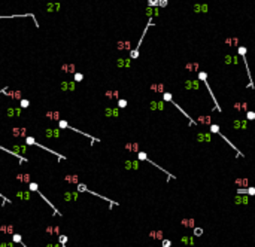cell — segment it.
<instances>
[{"mask_svg": "<svg viewBox=\"0 0 255 247\" xmlns=\"http://www.w3.org/2000/svg\"><path fill=\"white\" fill-rule=\"evenodd\" d=\"M237 54L243 58V64H245V67H246V73H248V79H249V88H255V85H254V80H252V75H251V70H249V66H248V61H246V48L245 46H239L237 48Z\"/></svg>", "mask_w": 255, "mask_h": 247, "instance_id": "6da1fadb", "label": "cell"}, {"mask_svg": "<svg viewBox=\"0 0 255 247\" xmlns=\"http://www.w3.org/2000/svg\"><path fill=\"white\" fill-rule=\"evenodd\" d=\"M197 79H198L200 82H204V85H206V88H207V91H209V94H210V97H212V100H213V103H215V109L221 112V106H219L218 100L215 98V95H213V92H212V89H210V86H209V83H207V73H206V72H198V77H197Z\"/></svg>", "mask_w": 255, "mask_h": 247, "instance_id": "7a4b0ae2", "label": "cell"}, {"mask_svg": "<svg viewBox=\"0 0 255 247\" xmlns=\"http://www.w3.org/2000/svg\"><path fill=\"white\" fill-rule=\"evenodd\" d=\"M209 127H210V134H218L219 137H222V139H224V140H225V142H227L230 146H231V149H234V151L237 152V155H239V156H245V155H243V153H242V152H240V151H239V149H237V148H236L233 143H231V140H228V139H227V137H225V136H224L221 131H219V127L216 125V124H210Z\"/></svg>", "mask_w": 255, "mask_h": 247, "instance_id": "3957f363", "label": "cell"}, {"mask_svg": "<svg viewBox=\"0 0 255 247\" xmlns=\"http://www.w3.org/2000/svg\"><path fill=\"white\" fill-rule=\"evenodd\" d=\"M11 151L20 158V162H21V164H23V162H27V159L23 158V153H27V151H29V146H27V145H14Z\"/></svg>", "mask_w": 255, "mask_h": 247, "instance_id": "277c9868", "label": "cell"}, {"mask_svg": "<svg viewBox=\"0 0 255 247\" xmlns=\"http://www.w3.org/2000/svg\"><path fill=\"white\" fill-rule=\"evenodd\" d=\"M124 168L127 171H137L140 168V161L139 159H129L124 161Z\"/></svg>", "mask_w": 255, "mask_h": 247, "instance_id": "5b68a950", "label": "cell"}, {"mask_svg": "<svg viewBox=\"0 0 255 247\" xmlns=\"http://www.w3.org/2000/svg\"><path fill=\"white\" fill-rule=\"evenodd\" d=\"M3 92H5L6 95H9L12 100H15V101H21V100H23V92H21L20 89H11V91H8V88H5Z\"/></svg>", "mask_w": 255, "mask_h": 247, "instance_id": "8992f818", "label": "cell"}, {"mask_svg": "<svg viewBox=\"0 0 255 247\" xmlns=\"http://www.w3.org/2000/svg\"><path fill=\"white\" fill-rule=\"evenodd\" d=\"M184 88L185 89H198L200 88V80L195 77V79H187L184 82Z\"/></svg>", "mask_w": 255, "mask_h": 247, "instance_id": "52a82bcc", "label": "cell"}, {"mask_svg": "<svg viewBox=\"0 0 255 247\" xmlns=\"http://www.w3.org/2000/svg\"><path fill=\"white\" fill-rule=\"evenodd\" d=\"M11 134H12L14 137H24V139L29 137V136H27V128H26V127H15V128L11 130Z\"/></svg>", "mask_w": 255, "mask_h": 247, "instance_id": "ba28073f", "label": "cell"}, {"mask_svg": "<svg viewBox=\"0 0 255 247\" xmlns=\"http://www.w3.org/2000/svg\"><path fill=\"white\" fill-rule=\"evenodd\" d=\"M61 91H75L76 89V82L75 80H63L60 83Z\"/></svg>", "mask_w": 255, "mask_h": 247, "instance_id": "9c48e42d", "label": "cell"}, {"mask_svg": "<svg viewBox=\"0 0 255 247\" xmlns=\"http://www.w3.org/2000/svg\"><path fill=\"white\" fill-rule=\"evenodd\" d=\"M45 118L48 121H52V122H60L61 121V113L57 112V110H49L45 113Z\"/></svg>", "mask_w": 255, "mask_h": 247, "instance_id": "30bf717a", "label": "cell"}, {"mask_svg": "<svg viewBox=\"0 0 255 247\" xmlns=\"http://www.w3.org/2000/svg\"><path fill=\"white\" fill-rule=\"evenodd\" d=\"M210 140H212L210 133H197L195 134V142H198V143H209Z\"/></svg>", "mask_w": 255, "mask_h": 247, "instance_id": "8fae6325", "label": "cell"}, {"mask_svg": "<svg viewBox=\"0 0 255 247\" xmlns=\"http://www.w3.org/2000/svg\"><path fill=\"white\" fill-rule=\"evenodd\" d=\"M17 180L21 182L23 185H30L32 183V174L30 173H18L17 174Z\"/></svg>", "mask_w": 255, "mask_h": 247, "instance_id": "7c38bea8", "label": "cell"}, {"mask_svg": "<svg viewBox=\"0 0 255 247\" xmlns=\"http://www.w3.org/2000/svg\"><path fill=\"white\" fill-rule=\"evenodd\" d=\"M6 115H8V118H20L23 115V109L21 107H9L6 110Z\"/></svg>", "mask_w": 255, "mask_h": 247, "instance_id": "4fadbf2b", "label": "cell"}, {"mask_svg": "<svg viewBox=\"0 0 255 247\" xmlns=\"http://www.w3.org/2000/svg\"><path fill=\"white\" fill-rule=\"evenodd\" d=\"M233 128H234V130H248V121L234 119V121H233Z\"/></svg>", "mask_w": 255, "mask_h": 247, "instance_id": "5bb4252c", "label": "cell"}, {"mask_svg": "<svg viewBox=\"0 0 255 247\" xmlns=\"http://www.w3.org/2000/svg\"><path fill=\"white\" fill-rule=\"evenodd\" d=\"M45 136H46L48 139H58V137H60V128H54V127L46 128V130H45Z\"/></svg>", "mask_w": 255, "mask_h": 247, "instance_id": "9a60e30c", "label": "cell"}, {"mask_svg": "<svg viewBox=\"0 0 255 247\" xmlns=\"http://www.w3.org/2000/svg\"><path fill=\"white\" fill-rule=\"evenodd\" d=\"M234 204H237V205H248L249 204V197L248 195H236L234 197Z\"/></svg>", "mask_w": 255, "mask_h": 247, "instance_id": "2e32d148", "label": "cell"}, {"mask_svg": "<svg viewBox=\"0 0 255 247\" xmlns=\"http://www.w3.org/2000/svg\"><path fill=\"white\" fill-rule=\"evenodd\" d=\"M60 70H61V73H64V75H75L76 66H75V64H63V66L60 67Z\"/></svg>", "mask_w": 255, "mask_h": 247, "instance_id": "e0dca14e", "label": "cell"}, {"mask_svg": "<svg viewBox=\"0 0 255 247\" xmlns=\"http://www.w3.org/2000/svg\"><path fill=\"white\" fill-rule=\"evenodd\" d=\"M104 116L106 118H118L119 116V109L118 107H106L104 109Z\"/></svg>", "mask_w": 255, "mask_h": 247, "instance_id": "ac0fdd59", "label": "cell"}, {"mask_svg": "<svg viewBox=\"0 0 255 247\" xmlns=\"http://www.w3.org/2000/svg\"><path fill=\"white\" fill-rule=\"evenodd\" d=\"M64 180L70 185H79V176L78 174H66Z\"/></svg>", "mask_w": 255, "mask_h": 247, "instance_id": "d6986e66", "label": "cell"}, {"mask_svg": "<svg viewBox=\"0 0 255 247\" xmlns=\"http://www.w3.org/2000/svg\"><path fill=\"white\" fill-rule=\"evenodd\" d=\"M116 66L119 67V69H122V67H130L132 66V60L130 58H118L116 60Z\"/></svg>", "mask_w": 255, "mask_h": 247, "instance_id": "ffe728a7", "label": "cell"}, {"mask_svg": "<svg viewBox=\"0 0 255 247\" xmlns=\"http://www.w3.org/2000/svg\"><path fill=\"white\" fill-rule=\"evenodd\" d=\"M78 197H79V194H78V192H64L63 200H64L66 202H69V201H76V200H78Z\"/></svg>", "mask_w": 255, "mask_h": 247, "instance_id": "44dd1931", "label": "cell"}, {"mask_svg": "<svg viewBox=\"0 0 255 247\" xmlns=\"http://www.w3.org/2000/svg\"><path fill=\"white\" fill-rule=\"evenodd\" d=\"M17 197L21 200V201H29L32 198V192L30 191H18L17 192Z\"/></svg>", "mask_w": 255, "mask_h": 247, "instance_id": "7402d4cb", "label": "cell"}, {"mask_svg": "<svg viewBox=\"0 0 255 247\" xmlns=\"http://www.w3.org/2000/svg\"><path fill=\"white\" fill-rule=\"evenodd\" d=\"M224 63H225L227 66H231V63L239 64V60H237V57H233L231 54H227V55L224 57Z\"/></svg>", "mask_w": 255, "mask_h": 247, "instance_id": "603a6c76", "label": "cell"}, {"mask_svg": "<svg viewBox=\"0 0 255 247\" xmlns=\"http://www.w3.org/2000/svg\"><path fill=\"white\" fill-rule=\"evenodd\" d=\"M194 12L195 14H206L207 11H209V8H207V5H194Z\"/></svg>", "mask_w": 255, "mask_h": 247, "instance_id": "cb8c5ba5", "label": "cell"}, {"mask_svg": "<svg viewBox=\"0 0 255 247\" xmlns=\"http://www.w3.org/2000/svg\"><path fill=\"white\" fill-rule=\"evenodd\" d=\"M181 225L185 226V228H195V220L194 219H182L181 220Z\"/></svg>", "mask_w": 255, "mask_h": 247, "instance_id": "d4e9b609", "label": "cell"}, {"mask_svg": "<svg viewBox=\"0 0 255 247\" xmlns=\"http://www.w3.org/2000/svg\"><path fill=\"white\" fill-rule=\"evenodd\" d=\"M148 235H149V238H152V240H160V241L164 240V238H163V231H151Z\"/></svg>", "mask_w": 255, "mask_h": 247, "instance_id": "484cf974", "label": "cell"}, {"mask_svg": "<svg viewBox=\"0 0 255 247\" xmlns=\"http://www.w3.org/2000/svg\"><path fill=\"white\" fill-rule=\"evenodd\" d=\"M181 243L182 244H187V246H194L195 244V240H194V235L193 237H188V235H184L181 238Z\"/></svg>", "mask_w": 255, "mask_h": 247, "instance_id": "4316f807", "label": "cell"}, {"mask_svg": "<svg viewBox=\"0 0 255 247\" xmlns=\"http://www.w3.org/2000/svg\"><path fill=\"white\" fill-rule=\"evenodd\" d=\"M0 232H3V234H14V226L11 223H5L0 226Z\"/></svg>", "mask_w": 255, "mask_h": 247, "instance_id": "83f0119b", "label": "cell"}, {"mask_svg": "<svg viewBox=\"0 0 255 247\" xmlns=\"http://www.w3.org/2000/svg\"><path fill=\"white\" fill-rule=\"evenodd\" d=\"M46 232L49 235H60V228L55 225H49V226H46Z\"/></svg>", "mask_w": 255, "mask_h": 247, "instance_id": "f1b7e54d", "label": "cell"}, {"mask_svg": "<svg viewBox=\"0 0 255 247\" xmlns=\"http://www.w3.org/2000/svg\"><path fill=\"white\" fill-rule=\"evenodd\" d=\"M125 149L129 151V152H136V153H139L140 151H139V145L137 143H127L125 145Z\"/></svg>", "mask_w": 255, "mask_h": 247, "instance_id": "f546056e", "label": "cell"}, {"mask_svg": "<svg viewBox=\"0 0 255 247\" xmlns=\"http://www.w3.org/2000/svg\"><path fill=\"white\" fill-rule=\"evenodd\" d=\"M60 11V3H48L46 5V12H57Z\"/></svg>", "mask_w": 255, "mask_h": 247, "instance_id": "4dcf8cb0", "label": "cell"}, {"mask_svg": "<svg viewBox=\"0 0 255 247\" xmlns=\"http://www.w3.org/2000/svg\"><path fill=\"white\" fill-rule=\"evenodd\" d=\"M163 101H164V103H166V101L172 103V101H173V95H172V92L164 91V94H163Z\"/></svg>", "mask_w": 255, "mask_h": 247, "instance_id": "1f68e13d", "label": "cell"}, {"mask_svg": "<svg viewBox=\"0 0 255 247\" xmlns=\"http://www.w3.org/2000/svg\"><path fill=\"white\" fill-rule=\"evenodd\" d=\"M118 49L122 51V49H130V42H118Z\"/></svg>", "mask_w": 255, "mask_h": 247, "instance_id": "d6a6232c", "label": "cell"}, {"mask_svg": "<svg viewBox=\"0 0 255 247\" xmlns=\"http://www.w3.org/2000/svg\"><path fill=\"white\" fill-rule=\"evenodd\" d=\"M106 97H107V98H110V100L118 98V91H115V89H112V91H106Z\"/></svg>", "mask_w": 255, "mask_h": 247, "instance_id": "836d02e7", "label": "cell"}, {"mask_svg": "<svg viewBox=\"0 0 255 247\" xmlns=\"http://www.w3.org/2000/svg\"><path fill=\"white\" fill-rule=\"evenodd\" d=\"M151 89H152V91H155V92H163V94H164V91H163V85H161V83H160V85H158V83L151 85Z\"/></svg>", "mask_w": 255, "mask_h": 247, "instance_id": "e575fe53", "label": "cell"}, {"mask_svg": "<svg viewBox=\"0 0 255 247\" xmlns=\"http://www.w3.org/2000/svg\"><path fill=\"white\" fill-rule=\"evenodd\" d=\"M193 235H194V237H201V235H203V228L195 226V228L193 229Z\"/></svg>", "mask_w": 255, "mask_h": 247, "instance_id": "d590c367", "label": "cell"}, {"mask_svg": "<svg viewBox=\"0 0 255 247\" xmlns=\"http://www.w3.org/2000/svg\"><path fill=\"white\" fill-rule=\"evenodd\" d=\"M149 110H152V112H155V110H158V101H149Z\"/></svg>", "mask_w": 255, "mask_h": 247, "instance_id": "8d00e7d4", "label": "cell"}, {"mask_svg": "<svg viewBox=\"0 0 255 247\" xmlns=\"http://www.w3.org/2000/svg\"><path fill=\"white\" fill-rule=\"evenodd\" d=\"M29 191H30V192H37V191H39L37 183H33V182H32V183L29 185Z\"/></svg>", "mask_w": 255, "mask_h": 247, "instance_id": "74e56055", "label": "cell"}, {"mask_svg": "<svg viewBox=\"0 0 255 247\" xmlns=\"http://www.w3.org/2000/svg\"><path fill=\"white\" fill-rule=\"evenodd\" d=\"M20 104H21V109H27V107L30 106V101L26 100V98H23V100L20 101Z\"/></svg>", "mask_w": 255, "mask_h": 247, "instance_id": "f35d334b", "label": "cell"}, {"mask_svg": "<svg viewBox=\"0 0 255 247\" xmlns=\"http://www.w3.org/2000/svg\"><path fill=\"white\" fill-rule=\"evenodd\" d=\"M122 107H127V100L119 98V100H118V109H122Z\"/></svg>", "mask_w": 255, "mask_h": 247, "instance_id": "ab89813d", "label": "cell"}, {"mask_svg": "<svg viewBox=\"0 0 255 247\" xmlns=\"http://www.w3.org/2000/svg\"><path fill=\"white\" fill-rule=\"evenodd\" d=\"M78 192H88V188L84 183H79L78 185Z\"/></svg>", "mask_w": 255, "mask_h": 247, "instance_id": "60d3db41", "label": "cell"}, {"mask_svg": "<svg viewBox=\"0 0 255 247\" xmlns=\"http://www.w3.org/2000/svg\"><path fill=\"white\" fill-rule=\"evenodd\" d=\"M67 127H69L67 121H63V119H61V121L58 122V128H67Z\"/></svg>", "mask_w": 255, "mask_h": 247, "instance_id": "b9f144b4", "label": "cell"}, {"mask_svg": "<svg viewBox=\"0 0 255 247\" xmlns=\"http://www.w3.org/2000/svg\"><path fill=\"white\" fill-rule=\"evenodd\" d=\"M84 79V75L82 73H75V82H81Z\"/></svg>", "mask_w": 255, "mask_h": 247, "instance_id": "7bdbcfd3", "label": "cell"}, {"mask_svg": "<svg viewBox=\"0 0 255 247\" xmlns=\"http://www.w3.org/2000/svg\"><path fill=\"white\" fill-rule=\"evenodd\" d=\"M20 241H21V235L14 234V243H20Z\"/></svg>", "mask_w": 255, "mask_h": 247, "instance_id": "ee69618b", "label": "cell"}, {"mask_svg": "<svg viewBox=\"0 0 255 247\" xmlns=\"http://www.w3.org/2000/svg\"><path fill=\"white\" fill-rule=\"evenodd\" d=\"M0 247H14V243H2Z\"/></svg>", "mask_w": 255, "mask_h": 247, "instance_id": "f6af8a7d", "label": "cell"}, {"mask_svg": "<svg viewBox=\"0 0 255 247\" xmlns=\"http://www.w3.org/2000/svg\"><path fill=\"white\" fill-rule=\"evenodd\" d=\"M66 241H67V237H64V235H61V237H60V243H61V244H64Z\"/></svg>", "mask_w": 255, "mask_h": 247, "instance_id": "bcb514c9", "label": "cell"}, {"mask_svg": "<svg viewBox=\"0 0 255 247\" xmlns=\"http://www.w3.org/2000/svg\"><path fill=\"white\" fill-rule=\"evenodd\" d=\"M46 247H60V246H58V244H48Z\"/></svg>", "mask_w": 255, "mask_h": 247, "instance_id": "7dc6e473", "label": "cell"}, {"mask_svg": "<svg viewBox=\"0 0 255 247\" xmlns=\"http://www.w3.org/2000/svg\"><path fill=\"white\" fill-rule=\"evenodd\" d=\"M0 18H2V17H0Z\"/></svg>", "mask_w": 255, "mask_h": 247, "instance_id": "c3c4849f", "label": "cell"}]
</instances>
